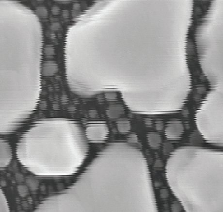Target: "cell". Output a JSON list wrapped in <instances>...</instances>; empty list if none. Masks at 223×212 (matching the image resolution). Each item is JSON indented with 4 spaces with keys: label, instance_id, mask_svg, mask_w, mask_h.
<instances>
[{
    "label": "cell",
    "instance_id": "8",
    "mask_svg": "<svg viewBox=\"0 0 223 212\" xmlns=\"http://www.w3.org/2000/svg\"><path fill=\"white\" fill-rule=\"evenodd\" d=\"M0 168L3 169L10 164L13 157V152L11 145L5 139L0 140Z\"/></svg>",
    "mask_w": 223,
    "mask_h": 212
},
{
    "label": "cell",
    "instance_id": "19",
    "mask_svg": "<svg viewBox=\"0 0 223 212\" xmlns=\"http://www.w3.org/2000/svg\"><path fill=\"white\" fill-rule=\"evenodd\" d=\"M17 190L21 197H25L29 193L28 187L27 185H19L17 187Z\"/></svg>",
    "mask_w": 223,
    "mask_h": 212
},
{
    "label": "cell",
    "instance_id": "1",
    "mask_svg": "<svg viewBox=\"0 0 223 212\" xmlns=\"http://www.w3.org/2000/svg\"><path fill=\"white\" fill-rule=\"evenodd\" d=\"M35 212H158L147 160L125 141L110 143L71 186L39 203Z\"/></svg>",
    "mask_w": 223,
    "mask_h": 212
},
{
    "label": "cell",
    "instance_id": "22",
    "mask_svg": "<svg viewBox=\"0 0 223 212\" xmlns=\"http://www.w3.org/2000/svg\"><path fill=\"white\" fill-rule=\"evenodd\" d=\"M160 198L162 199H167L169 196V192H168V190L166 189H163L160 190Z\"/></svg>",
    "mask_w": 223,
    "mask_h": 212
},
{
    "label": "cell",
    "instance_id": "31",
    "mask_svg": "<svg viewBox=\"0 0 223 212\" xmlns=\"http://www.w3.org/2000/svg\"><path fill=\"white\" fill-rule=\"evenodd\" d=\"M76 16H77V14L76 13V12L74 11H73V12H72V16L73 17H75Z\"/></svg>",
    "mask_w": 223,
    "mask_h": 212
},
{
    "label": "cell",
    "instance_id": "11",
    "mask_svg": "<svg viewBox=\"0 0 223 212\" xmlns=\"http://www.w3.org/2000/svg\"><path fill=\"white\" fill-rule=\"evenodd\" d=\"M147 141L148 145L153 149L159 148L162 144V136L157 132H149L147 134Z\"/></svg>",
    "mask_w": 223,
    "mask_h": 212
},
{
    "label": "cell",
    "instance_id": "2",
    "mask_svg": "<svg viewBox=\"0 0 223 212\" xmlns=\"http://www.w3.org/2000/svg\"><path fill=\"white\" fill-rule=\"evenodd\" d=\"M22 17L7 26L1 21L0 133L3 136L12 134L31 117L40 93L41 26Z\"/></svg>",
    "mask_w": 223,
    "mask_h": 212
},
{
    "label": "cell",
    "instance_id": "10",
    "mask_svg": "<svg viewBox=\"0 0 223 212\" xmlns=\"http://www.w3.org/2000/svg\"><path fill=\"white\" fill-rule=\"evenodd\" d=\"M58 68V65L55 62H45L41 64V74L43 77H51L57 73Z\"/></svg>",
    "mask_w": 223,
    "mask_h": 212
},
{
    "label": "cell",
    "instance_id": "23",
    "mask_svg": "<svg viewBox=\"0 0 223 212\" xmlns=\"http://www.w3.org/2000/svg\"><path fill=\"white\" fill-rule=\"evenodd\" d=\"M51 12L53 15H58L60 12V8L58 6H53L51 8Z\"/></svg>",
    "mask_w": 223,
    "mask_h": 212
},
{
    "label": "cell",
    "instance_id": "5",
    "mask_svg": "<svg viewBox=\"0 0 223 212\" xmlns=\"http://www.w3.org/2000/svg\"><path fill=\"white\" fill-rule=\"evenodd\" d=\"M223 113L220 93L209 94L196 112L195 122L198 131L209 144L223 145Z\"/></svg>",
    "mask_w": 223,
    "mask_h": 212
},
{
    "label": "cell",
    "instance_id": "30",
    "mask_svg": "<svg viewBox=\"0 0 223 212\" xmlns=\"http://www.w3.org/2000/svg\"><path fill=\"white\" fill-rule=\"evenodd\" d=\"M68 109H69V111H73L74 110H75V107L74 106H69V107H68Z\"/></svg>",
    "mask_w": 223,
    "mask_h": 212
},
{
    "label": "cell",
    "instance_id": "21",
    "mask_svg": "<svg viewBox=\"0 0 223 212\" xmlns=\"http://www.w3.org/2000/svg\"><path fill=\"white\" fill-rule=\"evenodd\" d=\"M127 140L128 142H129L131 144H133L134 143L138 142V139L137 136H136V135L133 134V135H131V136H129L128 139Z\"/></svg>",
    "mask_w": 223,
    "mask_h": 212
},
{
    "label": "cell",
    "instance_id": "28",
    "mask_svg": "<svg viewBox=\"0 0 223 212\" xmlns=\"http://www.w3.org/2000/svg\"><path fill=\"white\" fill-rule=\"evenodd\" d=\"M40 106L41 108H45L47 106V102L45 101H42L40 103Z\"/></svg>",
    "mask_w": 223,
    "mask_h": 212
},
{
    "label": "cell",
    "instance_id": "7",
    "mask_svg": "<svg viewBox=\"0 0 223 212\" xmlns=\"http://www.w3.org/2000/svg\"><path fill=\"white\" fill-rule=\"evenodd\" d=\"M184 124L179 120H173L169 122L165 127V134L169 140H177L184 134Z\"/></svg>",
    "mask_w": 223,
    "mask_h": 212
},
{
    "label": "cell",
    "instance_id": "16",
    "mask_svg": "<svg viewBox=\"0 0 223 212\" xmlns=\"http://www.w3.org/2000/svg\"><path fill=\"white\" fill-rule=\"evenodd\" d=\"M35 13L41 18H45L48 15V11L47 8L44 7H39L35 9Z\"/></svg>",
    "mask_w": 223,
    "mask_h": 212
},
{
    "label": "cell",
    "instance_id": "26",
    "mask_svg": "<svg viewBox=\"0 0 223 212\" xmlns=\"http://www.w3.org/2000/svg\"><path fill=\"white\" fill-rule=\"evenodd\" d=\"M73 10H79L80 8H81V5H80L79 3H75L73 5Z\"/></svg>",
    "mask_w": 223,
    "mask_h": 212
},
{
    "label": "cell",
    "instance_id": "24",
    "mask_svg": "<svg viewBox=\"0 0 223 212\" xmlns=\"http://www.w3.org/2000/svg\"><path fill=\"white\" fill-rule=\"evenodd\" d=\"M172 149V146L170 144H166L164 147V153L166 154L169 153H171Z\"/></svg>",
    "mask_w": 223,
    "mask_h": 212
},
{
    "label": "cell",
    "instance_id": "17",
    "mask_svg": "<svg viewBox=\"0 0 223 212\" xmlns=\"http://www.w3.org/2000/svg\"><path fill=\"white\" fill-rule=\"evenodd\" d=\"M171 210L172 212H181L183 210V205L179 201H173L171 204Z\"/></svg>",
    "mask_w": 223,
    "mask_h": 212
},
{
    "label": "cell",
    "instance_id": "15",
    "mask_svg": "<svg viewBox=\"0 0 223 212\" xmlns=\"http://www.w3.org/2000/svg\"><path fill=\"white\" fill-rule=\"evenodd\" d=\"M43 53L45 57H53L55 55V48L53 45H51V44H47V45H45L44 47Z\"/></svg>",
    "mask_w": 223,
    "mask_h": 212
},
{
    "label": "cell",
    "instance_id": "3",
    "mask_svg": "<svg viewBox=\"0 0 223 212\" xmlns=\"http://www.w3.org/2000/svg\"><path fill=\"white\" fill-rule=\"evenodd\" d=\"M88 142L85 131L75 121L43 120L32 125L21 136L16 145V157L36 176H71L88 155Z\"/></svg>",
    "mask_w": 223,
    "mask_h": 212
},
{
    "label": "cell",
    "instance_id": "25",
    "mask_svg": "<svg viewBox=\"0 0 223 212\" xmlns=\"http://www.w3.org/2000/svg\"><path fill=\"white\" fill-rule=\"evenodd\" d=\"M62 16L64 19H67L69 18V12L68 10H64L62 12Z\"/></svg>",
    "mask_w": 223,
    "mask_h": 212
},
{
    "label": "cell",
    "instance_id": "12",
    "mask_svg": "<svg viewBox=\"0 0 223 212\" xmlns=\"http://www.w3.org/2000/svg\"><path fill=\"white\" fill-rule=\"evenodd\" d=\"M117 127L119 133L126 134L131 131L132 125L131 122L127 120H122L117 122Z\"/></svg>",
    "mask_w": 223,
    "mask_h": 212
},
{
    "label": "cell",
    "instance_id": "18",
    "mask_svg": "<svg viewBox=\"0 0 223 212\" xmlns=\"http://www.w3.org/2000/svg\"><path fill=\"white\" fill-rule=\"evenodd\" d=\"M105 98L109 101H114L117 100L118 95L117 93L113 91H107L105 92Z\"/></svg>",
    "mask_w": 223,
    "mask_h": 212
},
{
    "label": "cell",
    "instance_id": "27",
    "mask_svg": "<svg viewBox=\"0 0 223 212\" xmlns=\"http://www.w3.org/2000/svg\"><path fill=\"white\" fill-rule=\"evenodd\" d=\"M163 126L164 124L163 123H158L157 124H156V127L157 129L158 130H161L163 129Z\"/></svg>",
    "mask_w": 223,
    "mask_h": 212
},
{
    "label": "cell",
    "instance_id": "20",
    "mask_svg": "<svg viewBox=\"0 0 223 212\" xmlns=\"http://www.w3.org/2000/svg\"><path fill=\"white\" fill-rule=\"evenodd\" d=\"M51 27L52 30H58L61 28L60 23L57 19H53L51 21Z\"/></svg>",
    "mask_w": 223,
    "mask_h": 212
},
{
    "label": "cell",
    "instance_id": "13",
    "mask_svg": "<svg viewBox=\"0 0 223 212\" xmlns=\"http://www.w3.org/2000/svg\"><path fill=\"white\" fill-rule=\"evenodd\" d=\"M0 212H10V208L7 197L2 189H1L0 192Z\"/></svg>",
    "mask_w": 223,
    "mask_h": 212
},
{
    "label": "cell",
    "instance_id": "4",
    "mask_svg": "<svg viewBox=\"0 0 223 212\" xmlns=\"http://www.w3.org/2000/svg\"><path fill=\"white\" fill-rule=\"evenodd\" d=\"M168 186L186 212H223V153L185 146L171 153L165 166Z\"/></svg>",
    "mask_w": 223,
    "mask_h": 212
},
{
    "label": "cell",
    "instance_id": "14",
    "mask_svg": "<svg viewBox=\"0 0 223 212\" xmlns=\"http://www.w3.org/2000/svg\"><path fill=\"white\" fill-rule=\"evenodd\" d=\"M26 184L32 192H35L39 189V183L35 178H28L26 181Z\"/></svg>",
    "mask_w": 223,
    "mask_h": 212
},
{
    "label": "cell",
    "instance_id": "29",
    "mask_svg": "<svg viewBox=\"0 0 223 212\" xmlns=\"http://www.w3.org/2000/svg\"><path fill=\"white\" fill-rule=\"evenodd\" d=\"M57 3H60V4H68L71 2V1H57Z\"/></svg>",
    "mask_w": 223,
    "mask_h": 212
},
{
    "label": "cell",
    "instance_id": "6",
    "mask_svg": "<svg viewBox=\"0 0 223 212\" xmlns=\"http://www.w3.org/2000/svg\"><path fill=\"white\" fill-rule=\"evenodd\" d=\"M87 140L94 143L104 142L109 134V128L104 122H96L88 124L85 131Z\"/></svg>",
    "mask_w": 223,
    "mask_h": 212
},
{
    "label": "cell",
    "instance_id": "9",
    "mask_svg": "<svg viewBox=\"0 0 223 212\" xmlns=\"http://www.w3.org/2000/svg\"><path fill=\"white\" fill-rule=\"evenodd\" d=\"M125 113V109L121 104H114L108 106L106 110V114L108 119L115 120L119 119Z\"/></svg>",
    "mask_w": 223,
    "mask_h": 212
}]
</instances>
